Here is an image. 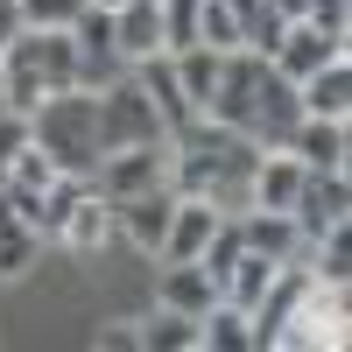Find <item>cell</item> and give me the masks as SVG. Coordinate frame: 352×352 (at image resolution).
<instances>
[{
  "mask_svg": "<svg viewBox=\"0 0 352 352\" xmlns=\"http://www.w3.org/2000/svg\"><path fill=\"white\" fill-rule=\"evenodd\" d=\"M28 141L64 169V176H92L106 141H99V106L92 92H50L36 113H28Z\"/></svg>",
  "mask_w": 352,
  "mask_h": 352,
  "instance_id": "6da1fadb",
  "label": "cell"
},
{
  "mask_svg": "<svg viewBox=\"0 0 352 352\" xmlns=\"http://www.w3.org/2000/svg\"><path fill=\"white\" fill-rule=\"evenodd\" d=\"M92 106H99V141H106V148H134V141H169L162 113H155V99L134 85V71H120L113 85H99V92H92Z\"/></svg>",
  "mask_w": 352,
  "mask_h": 352,
  "instance_id": "7a4b0ae2",
  "label": "cell"
},
{
  "mask_svg": "<svg viewBox=\"0 0 352 352\" xmlns=\"http://www.w3.org/2000/svg\"><path fill=\"white\" fill-rule=\"evenodd\" d=\"M261 85H268V56H254V50L219 56V85H212V99H204V120L247 134L254 127V106H261Z\"/></svg>",
  "mask_w": 352,
  "mask_h": 352,
  "instance_id": "3957f363",
  "label": "cell"
},
{
  "mask_svg": "<svg viewBox=\"0 0 352 352\" xmlns=\"http://www.w3.org/2000/svg\"><path fill=\"white\" fill-rule=\"evenodd\" d=\"M289 219H296V232H303V240H324V232L352 226V190H345V169H303Z\"/></svg>",
  "mask_w": 352,
  "mask_h": 352,
  "instance_id": "277c9868",
  "label": "cell"
},
{
  "mask_svg": "<svg viewBox=\"0 0 352 352\" xmlns=\"http://www.w3.org/2000/svg\"><path fill=\"white\" fill-rule=\"evenodd\" d=\"M169 184V141H134V148H106L92 169V190L99 197H134V190H155Z\"/></svg>",
  "mask_w": 352,
  "mask_h": 352,
  "instance_id": "5b68a950",
  "label": "cell"
},
{
  "mask_svg": "<svg viewBox=\"0 0 352 352\" xmlns=\"http://www.w3.org/2000/svg\"><path fill=\"white\" fill-rule=\"evenodd\" d=\"M0 99H8V113H36L50 99V85H43V50H36V28H14L8 43H0Z\"/></svg>",
  "mask_w": 352,
  "mask_h": 352,
  "instance_id": "8992f818",
  "label": "cell"
},
{
  "mask_svg": "<svg viewBox=\"0 0 352 352\" xmlns=\"http://www.w3.org/2000/svg\"><path fill=\"white\" fill-rule=\"evenodd\" d=\"M113 204V232L141 254H162V232H169V212H176V190L155 184V190H134V197H106Z\"/></svg>",
  "mask_w": 352,
  "mask_h": 352,
  "instance_id": "52a82bcc",
  "label": "cell"
},
{
  "mask_svg": "<svg viewBox=\"0 0 352 352\" xmlns=\"http://www.w3.org/2000/svg\"><path fill=\"white\" fill-rule=\"evenodd\" d=\"M331 56H345V36H324L317 21H289L282 43H275V56H268V71L282 85H303L317 64H331Z\"/></svg>",
  "mask_w": 352,
  "mask_h": 352,
  "instance_id": "ba28073f",
  "label": "cell"
},
{
  "mask_svg": "<svg viewBox=\"0 0 352 352\" xmlns=\"http://www.w3.org/2000/svg\"><path fill=\"white\" fill-rule=\"evenodd\" d=\"M296 113H317V120H345L352 113V50L317 64L303 85H296Z\"/></svg>",
  "mask_w": 352,
  "mask_h": 352,
  "instance_id": "9c48e42d",
  "label": "cell"
},
{
  "mask_svg": "<svg viewBox=\"0 0 352 352\" xmlns=\"http://www.w3.org/2000/svg\"><path fill=\"white\" fill-rule=\"evenodd\" d=\"M219 219H226V212H219L212 197H176V212H169V232H162V254H155V261H197Z\"/></svg>",
  "mask_w": 352,
  "mask_h": 352,
  "instance_id": "30bf717a",
  "label": "cell"
},
{
  "mask_svg": "<svg viewBox=\"0 0 352 352\" xmlns=\"http://www.w3.org/2000/svg\"><path fill=\"white\" fill-rule=\"evenodd\" d=\"M282 148L296 155L303 169H345V120H317V113H296Z\"/></svg>",
  "mask_w": 352,
  "mask_h": 352,
  "instance_id": "8fae6325",
  "label": "cell"
},
{
  "mask_svg": "<svg viewBox=\"0 0 352 352\" xmlns=\"http://www.w3.org/2000/svg\"><path fill=\"white\" fill-rule=\"evenodd\" d=\"M134 71V85L155 99V113H162V127L176 134V127H190L197 113H190V99H184V85H176V64H169V50H155V56H141V64H127Z\"/></svg>",
  "mask_w": 352,
  "mask_h": 352,
  "instance_id": "7c38bea8",
  "label": "cell"
},
{
  "mask_svg": "<svg viewBox=\"0 0 352 352\" xmlns=\"http://www.w3.org/2000/svg\"><path fill=\"white\" fill-rule=\"evenodd\" d=\"M113 50H120L127 64L155 56L162 50V0H120V8H113Z\"/></svg>",
  "mask_w": 352,
  "mask_h": 352,
  "instance_id": "4fadbf2b",
  "label": "cell"
},
{
  "mask_svg": "<svg viewBox=\"0 0 352 352\" xmlns=\"http://www.w3.org/2000/svg\"><path fill=\"white\" fill-rule=\"evenodd\" d=\"M155 303L162 310H184V317H204L219 303V282L197 268V261H162V282H155Z\"/></svg>",
  "mask_w": 352,
  "mask_h": 352,
  "instance_id": "5bb4252c",
  "label": "cell"
},
{
  "mask_svg": "<svg viewBox=\"0 0 352 352\" xmlns=\"http://www.w3.org/2000/svg\"><path fill=\"white\" fill-rule=\"evenodd\" d=\"M240 240H247L254 254H268V261H303V247H310L289 212H261V204L240 212Z\"/></svg>",
  "mask_w": 352,
  "mask_h": 352,
  "instance_id": "9a60e30c",
  "label": "cell"
},
{
  "mask_svg": "<svg viewBox=\"0 0 352 352\" xmlns=\"http://www.w3.org/2000/svg\"><path fill=\"white\" fill-rule=\"evenodd\" d=\"M56 240H64L71 254H99L106 240H113V204L99 197V190H85L71 212H64V226H56Z\"/></svg>",
  "mask_w": 352,
  "mask_h": 352,
  "instance_id": "2e32d148",
  "label": "cell"
},
{
  "mask_svg": "<svg viewBox=\"0 0 352 352\" xmlns=\"http://www.w3.org/2000/svg\"><path fill=\"white\" fill-rule=\"evenodd\" d=\"M275 268H282V261H268V254H240V261H232V268H226V282H219V296L232 303V310H254L261 296H268V282H275Z\"/></svg>",
  "mask_w": 352,
  "mask_h": 352,
  "instance_id": "e0dca14e",
  "label": "cell"
},
{
  "mask_svg": "<svg viewBox=\"0 0 352 352\" xmlns=\"http://www.w3.org/2000/svg\"><path fill=\"white\" fill-rule=\"evenodd\" d=\"M197 43L212 56L247 50V28H240V14H232V0H197Z\"/></svg>",
  "mask_w": 352,
  "mask_h": 352,
  "instance_id": "ac0fdd59",
  "label": "cell"
},
{
  "mask_svg": "<svg viewBox=\"0 0 352 352\" xmlns=\"http://www.w3.org/2000/svg\"><path fill=\"white\" fill-rule=\"evenodd\" d=\"M141 352H197V317L155 303V317L141 324Z\"/></svg>",
  "mask_w": 352,
  "mask_h": 352,
  "instance_id": "d6986e66",
  "label": "cell"
},
{
  "mask_svg": "<svg viewBox=\"0 0 352 352\" xmlns=\"http://www.w3.org/2000/svg\"><path fill=\"white\" fill-rule=\"evenodd\" d=\"M0 169H8V184H21V190H50L56 176H64V169H56V162L36 148V141H21V148H14L8 162H0Z\"/></svg>",
  "mask_w": 352,
  "mask_h": 352,
  "instance_id": "ffe728a7",
  "label": "cell"
},
{
  "mask_svg": "<svg viewBox=\"0 0 352 352\" xmlns=\"http://www.w3.org/2000/svg\"><path fill=\"white\" fill-rule=\"evenodd\" d=\"M43 254V232H28L21 219L0 226V275H28V261Z\"/></svg>",
  "mask_w": 352,
  "mask_h": 352,
  "instance_id": "44dd1931",
  "label": "cell"
},
{
  "mask_svg": "<svg viewBox=\"0 0 352 352\" xmlns=\"http://www.w3.org/2000/svg\"><path fill=\"white\" fill-rule=\"evenodd\" d=\"M14 8H21V28H71L85 0H14Z\"/></svg>",
  "mask_w": 352,
  "mask_h": 352,
  "instance_id": "7402d4cb",
  "label": "cell"
},
{
  "mask_svg": "<svg viewBox=\"0 0 352 352\" xmlns=\"http://www.w3.org/2000/svg\"><path fill=\"white\" fill-rule=\"evenodd\" d=\"M197 43V0H162V50Z\"/></svg>",
  "mask_w": 352,
  "mask_h": 352,
  "instance_id": "603a6c76",
  "label": "cell"
},
{
  "mask_svg": "<svg viewBox=\"0 0 352 352\" xmlns=\"http://www.w3.org/2000/svg\"><path fill=\"white\" fill-rule=\"evenodd\" d=\"M303 21H317L324 36H352V0H310Z\"/></svg>",
  "mask_w": 352,
  "mask_h": 352,
  "instance_id": "cb8c5ba5",
  "label": "cell"
},
{
  "mask_svg": "<svg viewBox=\"0 0 352 352\" xmlns=\"http://www.w3.org/2000/svg\"><path fill=\"white\" fill-rule=\"evenodd\" d=\"M99 345H113V352H141V324L113 317V324H99Z\"/></svg>",
  "mask_w": 352,
  "mask_h": 352,
  "instance_id": "d4e9b609",
  "label": "cell"
},
{
  "mask_svg": "<svg viewBox=\"0 0 352 352\" xmlns=\"http://www.w3.org/2000/svg\"><path fill=\"white\" fill-rule=\"evenodd\" d=\"M21 141H28V120H21V113H0V162H8Z\"/></svg>",
  "mask_w": 352,
  "mask_h": 352,
  "instance_id": "484cf974",
  "label": "cell"
},
{
  "mask_svg": "<svg viewBox=\"0 0 352 352\" xmlns=\"http://www.w3.org/2000/svg\"><path fill=\"white\" fill-rule=\"evenodd\" d=\"M14 28H21V8H14V0H0V43H8Z\"/></svg>",
  "mask_w": 352,
  "mask_h": 352,
  "instance_id": "4316f807",
  "label": "cell"
},
{
  "mask_svg": "<svg viewBox=\"0 0 352 352\" xmlns=\"http://www.w3.org/2000/svg\"><path fill=\"white\" fill-rule=\"evenodd\" d=\"M268 8H275L282 21H303V14H310V0H268Z\"/></svg>",
  "mask_w": 352,
  "mask_h": 352,
  "instance_id": "83f0119b",
  "label": "cell"
},
{
  "mask_svg": "<svg viewBox=\"0 0 352 352\" xmlns=\"http://www.w3.org/2000/svg\"><path fill=\"white\" fill-rule=\"evenodd\" d=\"M92 8H106V14H113V8H120V0H92Z\"/></svg>",
  "mask_w": 352,
  "mask_h": 352,
  "instance_id": "f1b7e54d",
  "label": "cell"
}]
</instances>
